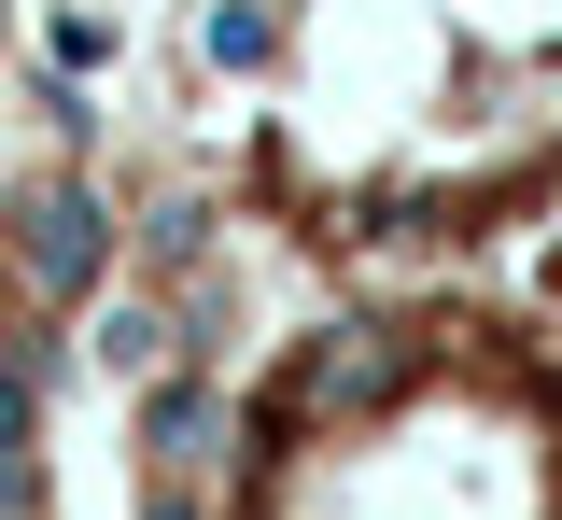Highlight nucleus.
Wrapping results in <instances>:
<instances>
[{
  "mask_svg": "<svg viewBox=\"0 0 562 520\" xmlns=\"http://www.w3.org/2000/svg\"><path fill=\"white\" fill-rule=\"evenodd\" d=\"M239 183L324 253H464L562 212V0H198Z\"/></svg>",
  "mask_w": 562,
  "mask_h": 520,
  "instance_id": "1",
  "label": "nucleus"
},
{
  "mask_svg": "<svg viewBox=\"0 0 562 520\" xmlns=\"http://www.w3.org/2000/svg\"><path fill=\"white\" fill-rule=\"evenodd\" d=\"M0 71H14V0H0Z\"/></svg>",
  "mask_w": 562,
  "mask_h": 520,
  "instance_id": "3",
  "label": "nucleus"
},
{
  "mask_svg": "<svg viewBox=\"0 0 562 520\" xmlns=\"http://www.w3.org/2000/svg\"><path fill=\"white\" fill-rule=\"evenodd\" d=\"M225 520H562V352L506 309H324L268 352Z\"/></svg>",
  "mask_w": 562,
  "mask_h": 520,
  "instance_id": "2",
  "label": "nucleus"
}]
</instances>
